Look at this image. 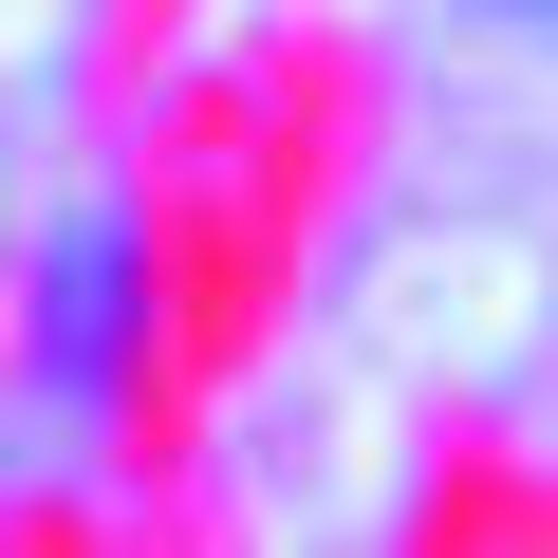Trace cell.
<instances>
[{
    "label": "cell",
    "mask_w": 558,
    "mask_h": 558,
    "mask_svg": "<svg viewBox=\"0 0 558 558\" xmlns=\"http://www.w3.org/2000/svg\"><path fill=\"white\" fill-rule=\"evenodd\" d=\"M20 354H38L57 410H112V391H131V354H149V242H131V205H57V223H38V260H20Z\"/></svg>",
    "instance_id": "1"
},
{
    "label": "cell",
    "mask_w": 558,
    "mask_h": 558,
    "mask_svg": "<svg viewBox=\"0 0 558 558\" xmlns=\"http://www.w3.org/2000/svg\"><path fill=\"white\" fill-rule=\"evenodd\" d=\"M484 38H521V57H558V0H465Z\"/></svg>",
    "instance_id": "2"
}]
</instances>
